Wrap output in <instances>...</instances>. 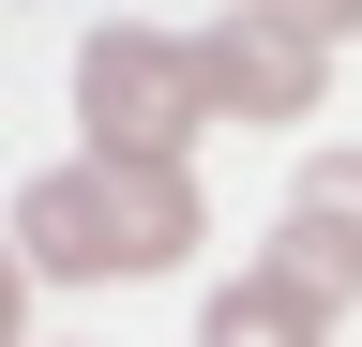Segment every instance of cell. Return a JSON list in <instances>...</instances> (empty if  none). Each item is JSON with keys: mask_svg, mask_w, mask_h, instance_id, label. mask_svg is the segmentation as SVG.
Listing matches in <instances>:
<instances>
[{"mask_svg": "<svg viewBox=\"0 0 362 347\" xmlns=\"http://www.w3.org/2000/svg\"><path fill=\"white\" fill-rule=\"evenodd\" d=\"M16 242H30V287H121V272H181L211 242V196L197 166H30L16 182Z\"/></svg>", "mask_w": 362, "mask_h": 347, "instance_id": "obj_1", "label": "cell"}, {"mask_svg": "<svg viewBox=\"0 0 362 347\" xmlns=\"http://www.w3.org/2000/svg\"><path fill=\"white\" fill-rule=\"evenodd\" d=\"M76 121H90V166H197L211 136V76H197V30H90L76 46Z\"/></svg>", "mask_w": 362, "mask_h": 347, "instance_id": "obj_2", "label": "cell"}, {"mask_svg": "<svg viewBox=\"0 0 362 347\" xmlns=\"http://www.w3.org/2000/svg\"><path fill=\"white\" fill-rule=\"evenodd\" d=\"M197 76H211V121H317V91H332V16L242 0V16L197 30Z\"/></svg>", "mask_w": 362, "mask_h": 347, "instance_id": "obj_3", "label": "cell"}, {"mask_svg": "<svg viewBox=\"0 0 362 347\" xmlns=\"http://www.w3.org/2000/svg\"><path fill=\"white\" fill-rule=\"evenodd\" d=\"M272 272L317 302H362V151H302L287 211H272Z\"/></svg>", "mask_w": 362, "mask_h": 347, "instance_id": "obj_4", "label": "cell"}, {"mask_svg": "<svg viewBox=\"0 0 362 347\" xmlns=\"http://www.w3.org/2000/svg\"><path fill=\"white\" fill-rule=\"evenodd\" d=\"M197 347H332V302L287 287V272L257 257L242 287H211V302H197Z\"/></svg>", "mask_w": 362, "mask_h": 347, "instance_id": "obj_5", "label": "cell"}]
</instances>
